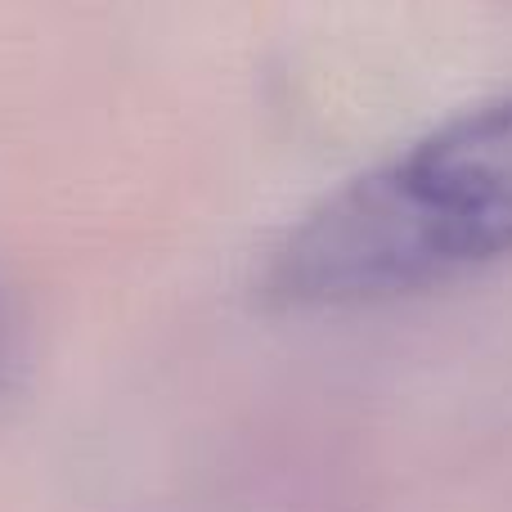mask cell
Returning a JSON list of instances; mask_svg holds the SVG:
<instances>
[{
	"mask_svg": "<svg viewBox=\"0 0 512 512\" xmlns=\"http://www.w3.org/2000/svg\"><path fill=\"white\" fill-rule=\"evenodd\" d=\"M512 256V90L445 117L279 234L256 297L337 315L418 297Z\"/></svg>",
	"mask_w": 512,
	"mask_h": 512,
	"instance_id": "1",
	"label": "cell"
},
{
	"mask_svg": "<svg viewBox=\"0 0 512 512\" xmlns=\"http://www.w3.org/2000/svg\"><path fill=\"white\" fill-rule=\"evenodd\" d=\"M18 369H23V324L14 315V301L0 288V396L18 382Z\"/></svg>",
	"mask_w": 512,
	"mask_h": 512,
	"instance_id": "2",
	"label": "cell"
}]
</instances>
